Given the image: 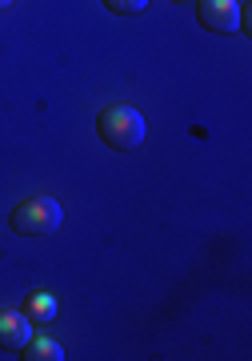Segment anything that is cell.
I'll return each instance as SVG.
<instances>
[{"instance_id": "cell-1", "label": "cell", "mask_w": 252, "mask_h": 361, "mask_svg": "<svg viewBox=\"0 0 252 361\" xmlns=\"http://www.w3.org/2000/svg\"><path fill=\"white\" fill-rule=\"evenodd\" d=\"M96 133H101V141L108 145V149L132 153V149L144 145L149 125H144V116H140L132 104H108V109H101V116H96Z\"/></svg>"}, {"instance_id": "cell-2", "label": "cell", "mask_w": 252, "mask_h": 361, "mask_svg": "<svg viewBox=\"0 0 252 361\" xmlns=\"http://www.w3.org/2000/svg\"><path fill=\"white\" fill-rule=\"evenodd\" d=\"M64 225V205L56 201V197H25L20 205L8 213V229L16 233V237H52V233Z\"/></svg>"}, {"instance_id": "cell-3", "label": "cell", "mask_w": 252, "mask_h": 361, "mask_svg": "<svg viewBox=\"0 0 252 361\" xmlns=\"http://www.w3.org/2000/svg\"><path fill=\"white\" fill-rule=\"evenodd\" d=\"M196 20L216 37H228L240 28V4L237 0H196Z\"/></svg>"}, {"instance_id": "cell-4", "label": "cell", "mask_w": 252, "mask_h": 361, "mask_svg": "<svg viewBox=\"0 0 252 361\" xmlns=\"http://www.w3.org/2000/svg\"><path fill=\"white\" fill-rule=\"evenodd\" d=\"M32 337V322L25 313H4L0 310V349L4 353H20Z\"/></svg>"}, {"instance_id": "cell-5", "label": "cell", "mask_w": 252, "mask_h": 361, "mask_svg": "<svg viewBox=\"0 0 252 361\" xmlns=\"http://www.w3.org/2000/svg\"><path fill=\"white\" fill-rule=\"evenodd\" d=\"M20 357L25 361H64V349L61 341H52V337H28V345L20 349Z\"/></svg>"}, {"instance_id": "cell-6", "label": "cell", "mask_w": 252, "mask_h": 361, "mask_svg": "<svg viewBox=\"0 0 252 361\" xmlns=\"http://www.w3.org/2000/svg\"><path fill=\"white\" fill-rule=\"evenodd\" d=\"M25 317L32 325H49V322H56V297L52 293H32L25 301Z\"/></svg>"}, {"instance_id": "cell-7", "label": "cell", "mask_w": 252, "mask_h": 361, "mask_svg": "<svg viewBox=\"0 0 252 361\" xmlns=\"http://www.w3.org/2000/svg\"><path fill=\"white\" fill-rule=\"evenodd\" d=\"M108 13H116V16H137V13H144L149 8V0H101Z\"/></svg>"}, {"instance_id": "cell-8", "label": "cell", "mask_w": 252, "mask_h": 361, "mask_svg": "<svg viewBox=\"0 0 252 361\" xmlns=\"http://www.w3.org/2000/svg\"><path fill=\"white\" fill-rule=\"evenodd\" d=\"M8 4H13V0H0V13H4V8H8Z\"/></svg>"}, {"instance_id": "cell-9", "label": "cell", "mask_w": 252, "mask_h": 361, "mask_svg": "<svg viewBox=\"0 0 252 361\" xmlns=\"http://www.w3.org/2000/svg\"><path fill=\"white\" fill-rule=\"evenodd\" d=\"M172 4H196V0H172Z\"/></svg>"}]
</instances>
